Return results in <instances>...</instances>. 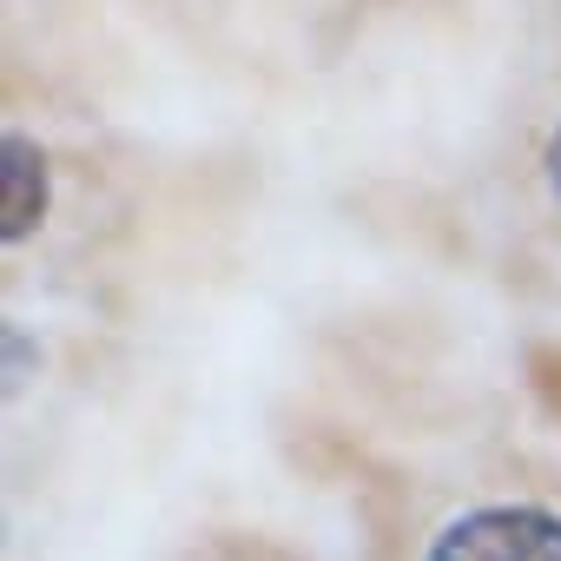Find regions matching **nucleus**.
I'll use <instances>...</instances> for the list:
<instances>
[{"instance_id":"nucleus-3","label":"nucleus","mask_w":561,"mask_h":561,"mask_svg":"<svg viewBox=\"0 0 561 561\" xmlns=\"http://www.w3.org/2000/svg\"><path fill=\"white\" fill-rule=\"evenodd\" d=\"M548 185H554V198H561V126H554V139H548Z\"/></svg>"},{"instance_id":"nucleus-2","label":"nucleus","mask_w":561,"mask_h":561,"mask_svg":"<svg viewBox=\"0 0 561 561\" xmlns=\"http://www.w3.org/2000/svg\"><path fill=\"white\" fill-rule=\"evenodd\" d=\"M47 218V159L27 133H8V185H0V238L21 244Z\"/></svg>"},{"instance_id":"nucleus-1","label":"nucleus","mask_w":561,"mask_h":561,"mask_svg":"<svg viewBox=\"0 0 561 561\" xmlns=\"http://www.w3.org/2000/svg\"><path fill=\"white\" fill-rule=\"evenodd\" d=\"M430 561H561V515L522 502L469 508L430 541Z\"/></svg>"}]
</instances>
